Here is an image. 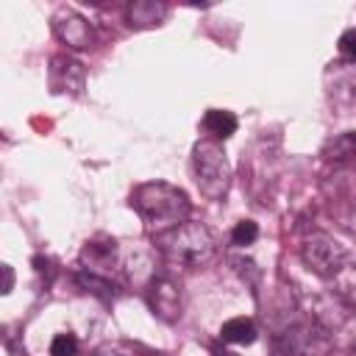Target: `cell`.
<instances>
[{"instance_id": "obj_1", "label": "cell", "mask_w": 356, "mask_h": 356, "mask_svg": "<svg viewBox=\"0 0 356 356\" xmlns=\"http://www.w3.org/2000/svg\"><path fill=\"white\" fill-rule=\"evenodd\" d=\"M131 206L150 236H161L189 220V197L167 181H147L131 192Z\"/></svg>"}, {"instance_id": "obj_2", "label": "cell", "mask_w": 356, "mask_h": 356, "mask_svg": "<svg viewBox=\"0 0 356 356\" xmlns=\"http://www.w3.org/2000/svg\"><path fill=\"white\" fill-rule=\"evenodd\" d=\"M156 250L170 261L181 267H200L214 256V236L203 222H181L178 228L153 236Z\"/></svg>"}, {"instance_id": "obj_3", "label": "cell", "mask_w": 356, "mask_h": 356, "mask_svg": "<svg viewBox=\"0 0 356 356\" xmlns=\"http://www.w3.org/2000/svg\"><path fill=\"white\" fill-rule=\"evenodd\" d=\"M192 172L197 181V189L209 200H222L231 189V164L222 150V145L211 136L195 142L192 147Z\"/></svg>"}, {"instance_id": "obj_4", "label": "cell", "mask_w": 356, "mask_h": 356, "mask_svg": "<svg viewBox=\"0 0 356 356\" xmlns=\"http://www.w3.org/2000/svg\"><path fill=\"white\" fill-rule=\"evenodd\" d=\"M300 261L323 281H331L348 261V250L342 242H337L334 236L323 234V231H314L309 234L303 242H300Z\"/></svg>"}, {"instance_id": "obj_5", "label": "cell", "mask_w": 356, "mask_h": 356, "mask_svg": "<svg viewBox=\"0 0 356 356\" xmlns=\"http://www.w3.org/2000/svg\"><path fill=\"white\" fill-rule=\"evenodd\" d=\"M281 350L289 356H328L334 350V337L325 325L314 323V320H303L289 325L281 337H278Z\"/></svg>"}, {"instance_id": "obj_6", "label": "cell", "mask_w": 356, "mask_h": 356, "mask_svg": "<svg viewBox=\"0 0 356 356\" xmlns=\"http://www.w3.org/2000/svg\"><path fill=\"white\" fill-rule=\"evenodd\" d=\"M145 298L159 320L175 323L181 317V286L172 278L156 275L150 284H145Z\"/></svg>"}, {"instance_id": "obj_7", "label": "cell", "mask_w": 356, "mask_h": 356, "mask_svg": "<svg viewBox=\"0 0 356 356\" xmlns=\"http://www.w3.org/2000/svg\"><path fill=\"white\" fill-rule=\"evenodd\" d=\"M117 267H122V259H120V248H117L114 239L103 236V239H89L83 245V250H81V270L103 275V278H111L117 273Z\"/></svg>"}, {"instance_id": "obj_8", "label": "cell", "mask_w": 356, "mask_h": 356, "mask_svg": "<svg viewBox=\"0 0 356 356\" xmlns=\"http://www.w3.org/2000/svg\"><path fill=\"white\" fill-rule=\"evenodd\" d=\"M50 25H53L56 39L61 44H67L70 50H86L92 44V28H89V22L78 11H72V8H58L53 14Z\"/></svg>"}, {"instance_id": "obj_9", "label": "cell", "mask_w": 356, "mask_h": 356, "mask_svg": "<svg viewBox=\"0 0 356 356\" xmlns=\"http://www.w3.org/2000/svg\"><path fill=\"white\" fill-rule=\"evenodd\" d=\"M83 81H86V72H83L81 61L67 58V56H56L50 61V86H53V92L78 97L81 89H83Z\"/></svg>"}, {"instance_id": "obj_10", "label": "cell", "mask_w": 356, "mask_h": 356, "mask_svg": "<svg viewBox=\"0 0 356 356\" xmlns=\"http://www.w3.org/2000/svg\"><path fill=\"white\" fill-rule=\"evenodd\" d=\"M328 284H331V298L342 309L356 312V261H348Z\"/></svg>"}, {"instance_id": "obj_11", "label": "cell", "mask_w": 356, "mask_h": 356, "mask_svg": "<svg viewBox=\"0 0 356 356\" xmlns=\"http://www.w3.org/2000/svg\"><path fill=\"white\" fill-rule=\"evenodd\" d=\"M128 25L131 28H153L167 17V6L156 0H136L128 6Z\"/></svg>"}, {"instance_id": "obj_12", "label": "cell", "mask_w": 356, "mask_h": 356, "mask_svg": "<svg viewBox=\"0 0 356 356\" xmlns=\"http://www.w3.org/2000/svg\"><path fill=\"white\" fill-rule=\"evenodd\" d=\"M256 334H259V328L250 317H231L220 328V339L228 345H253Z\"/></svg>"}, {"instance_id": "obj_13", "label": "cell", "mask_w": 356, "mask_h": 356, "mask_svg": "<svg viewBox=\"0 0 356 356\" xmlns=\"http://www.w3.org/2000/svg\"><path fill=\"white\" fill-rule=\"evenodd\" d=\"M203 128L211 134V139H228L236 134V117L225 108H209L203 117Z\"/></svg>"}, {"instance_id": "obj_14", "label": "cell", "mask_w": 356, "mask_h": 356, "mask_svg": "<svg viewBox=\"0 0 356 356\" xmlns=\"http://www.w3.org/2000/svg\"><path fill=\"white\" fill-rule=\"evenodd\" d=\"M323 156H325L328 161L353 159V156H356V131H345V134H337L334 139H328L325 147H323Z\"/></svg>"}, {"instance_id": "obj_15", "label": "cell", "mask_w": 356, "mask_h": 356, "mask_svg": "<svg viewBox=\"0 0 356 356\" xmlns=\"http://www.w3.org/2000/svg\"><path fill=\"white\" fill-rule=\"evenodd\" d=\"M78 281H81V286L86 289V292H92V295H97V298H103V300H114L117 298V286L111 284V278H103V275H95V273H86V270H81L78 273Z\"/></svg>"}, {"instance_id": "obj_16", "label": "cell", "mask_w": 356, "mask_h": 356, "mask_svg": "<svg viewBox=\"0 0 356 356\" xmlns=\"http://www.w3.org/2000/svg\"><path fill=\"white\" fill-rule=\"evenodd\" d=\"M259 239V225L253 222V220H239L236 225H234V231H231V242L236 245V248H248V245H253Z\"/></svg>"}, {"instance_id": "obj_17", "label": "cell", "mask_w": 356, "mask_h": 356, "mask_svg": "<svg viewBox=\"0 0 356 356\" xmlns=\"http://www.w3.org/2000/svg\"><path fill=\"white\" fill-rule=\"evenodd\" d=\"M75 350H78V339L70 331L56 334L50 342V356H75Z\"/></svg>"}, {"instance_id": "obj_18", "label": "cell", "mask_w": 356, "mask_h": 356, "mask_svg": "<svg viewBox=\"0 0 356 356\" xmlns=\"http://www.w3.org/2000/svg\"><path fill=\"white\" fill-rule=\"evenodd\" d=\"M339 53L345 58H353L356 61V28H348L342 36H339Z\"/></svg>"}, {"instance_id": "obj_19", "label": "cell", "mask_w": 356, "mask_h": 356, "mask_svg": "<svg viewBox=\"0 0 356 356\" xmlns=\"http://www.w3.org/2000/svg\"><path fill=\"white\" fill-rule=\"evenodd\" d=\"M95 356H134V350L125 342H106L95 350Z\"/></svg>"}, {"instance_id": "obj_20", "label": "cell", "mask_w": 356, "mask_h": 356, "mask_svg": "<svg viewBox=\"0 0 356 356\" xmlns=\"http://www.w3.org/2000/svg\"><path fill=\"white\" fill-rule=\"evenodd\" d=\"M14 289V273H11V267L8 264H3V292L8 295Z\"/></svg>"}, {"instance_id": "obj_21", "label": "cell", "mask_w": 356, "mask_h": 356, "mask_svg": "<svg viewBox=\"0 0 356 356\" xmlns=\"http://www.w3.org/2000/svg\"><path fill=\"white\" fill-rule=\"evenodd\" d=\"M211 356H239V353H234V350H228V348H211Z\"/></svg>"}, {"instance_id": "obj_22", "label": "cell", "mask_w": 356, "mask_h": 356, "mask_svg": "<svg viewBox=\"0 0 356 356\" xmlns=\"http://www.w3.org/2000/svg\"><path fill=\"white\" fill-rule=\"evenodd\" d=\"M348 356H356V345H353V348H350V353H348Z\"/></svg>"}]
</instances>
